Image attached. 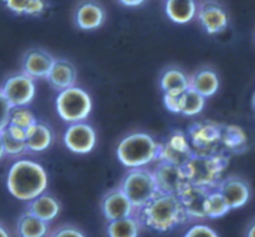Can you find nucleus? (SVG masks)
<instances>
[{"label": "nucleus", "instance_id": "1", "mask_svg": "<svg viewBox=\"0 0 255 237\" xmlns=\"http://www.w3.org/2000/svg\"><path fill=\"white\" fill-rule=\"evenodd\" d=\"M142 227L151 231L169 232L189 221L177 195L158 194L136 214Z\"/></svg>", "mask_w": 255, "mask_h": 237}, {"label": "nucleus", "instance_id": "2", "mask_svg": "<svg viewBox=\"0 0 255 237\" xmlns=\"http://www.w3.org/2000/svg\"><path fill=\"white\" fill-rule=\"evenodd\" d=\"M49 186V176L44 167L31 160H17L6 176L10 194L20 201H31L44 194Z\"/></svg>", "mask_w": 255, "mask_h": 237}, {"label": "nucleus", "instance_id": "3", "mask_svg": "<svg viewBox=\"0 0 255 237\" xmlns=\"http://www.w3.org/2000/svg\"><path fill=\"white\" fill-rule=\"evenodd\" d=\"M229 165V155L223 151L212 154L193 152L183 165L184 174L191 185L214 189L223 177V172Z\"/></svg>", "mask_w": 255, "mask_h": 237}, {"label": "nucleus", "instance_id": "4", "mask_svg": "<svg viewBox=\"0 0 255 237\" xmlns=\"http://www.w3.org/2000/svg\"><path fill=\"white\" fill-rule=\"evenodd\" d=\"M159 144L147 132H132L117 145L119 161L127 169L144 167L158 159Z\"/></svg>", "mask_w": 255, "mask_h": 237}, {"label": "nucleus", "instance_id": "5", "mask_svg": "<svg viewBox=\"0 0 255 237\" xmlns=\"http://www.w3.org/2000/svg\"><path fill=\"white\" fill-rule=\"evenodd\" d=\"M119 187L132 202L136 214L141 207L159 194L153 172L143 167L129 169Z\"/></svg>", "mask_w": 255, "mask_h": 237}, {"label": "nucleus", "instance_id": "6", "mask_svg": "<svg viewBox=\"0 0 255 237\" xmlns=\"http://www.w3.org/2000/svg\"><path fill=\"white\" fill-rule=\"evenodd\" d=\"M57 115L65 122H81L90 116L92 111L91 96L79 86H72L59 91L55 101Z\"/></svg>", "mask_w": 255, "mask_h": 237}, {"label": "nucleus", "instance_id": "7", "mask_svg": "<svg viewBox=\"0 0 255 237\" xmlns=\"http://www.w3.org/2000/svg\"><path fill=\"white\" fill-rule=\"evenodd\" d=\"M222 124L212 120L196 121L189 125L187 137L192 149L197 154H212L218 152L221 147Z\"/></svg>", "mask_w": 255, "mask_h": 237}, {"label": "nucleus", "instance_id": "8", "mask_svg": "<svg viewBox=\"0 0 255 237\" xmlns=\"http://www.w3.org/2000/svg\"><path fill=\"white\" fill-rule=\"evenodd\" d=\"M202 29L209 35L226 31L229 25V14L218 0H201L197 2L196 17Z\"/></svg>", "mask_w": 255, "mask_h": 237}, {"label": "nucleus", "instance_id": "9", "mask_svg": "<svg viewBox=\"0 0 255 237\" xmlns=\"http://www.w3.org/2000/svg\"><path fill=\"white\" fill-rule=\"evenodd\" d=\"M0 90L11 107H21L31 104L36 94V85L27 75L16 74L7 77Z\"/></svg>", "mask_w": 255, "mask_h": 237}, {"label": "nucleus", "instance_id": "10", "mask_svg": "<svg viewBox=\"0 0 255 237\" xmlns=\"http://www.w3.org/2000/svg\"><path fill=\"white\" fill-rule=\"evenodd\" d=\"M189 140L186 132L182 130H174L163 144H159L158 161L168 162V164L183 166L189 157L193 155Z\"/></svg>", "mask_w": 255, "mask_h": 237}, {"label": "nucleus", "instance_id": "11", "mask_svg": "<svg viewBox=\"0 0 255 237\" xmlns=\"http://www.w3.org/2000/svg\"><path fill=\"white\" fill-rule=\"evenodd\" d=\"M154 179L159 194H169L178 196L189 185L184 174L183 166L168 164V162L158 161V165L153 170Z\"/></svg>", "mask_w": 255, "mask_h": 237}, {"label": "nucleus", "instance_id": "12", "mask_svg": "<svg viewBox=\"0 0 255 237\" xmlns=\"http://www.w3.org/2000/svg\"><path fill=\"white\" fill-rule=\"evenodd\" d=\"M96 131L86 122H74L64 134V144L74 154L85 155L91 152L96 146Z\"/></svg>", "mask_w": 255, "mask_h": 237}, {"label": "nucleus", "instance_id": "13", "mask_svg": "<svg viewBox=\"0 0 255 237\" xmlns=\"http://www.w3.org/2000/svg\"><path fill=\"white\" fill-rule=\"evenodd\" d=\"M217 189L223 195L232 210L242 209L252 197V187L249 182L236 175L222 179L217 185Z\"/></svg>", "mask_w": 255, "mask_h": 237}, {"label": "nucleus", "instance_id": "14", "mask_svg": "<svg viewBox=\"0 0 255 237\" xmlns=\"http://www.w3.org/2000/svg\"><path fill=\"white\" fill-rule=\"evenodd\" d=\"M75 25L80 30H96L106 21L105 7L97 0H81L75 7Z\"/></svg>", "mask_w": 255, "mask_h": 237}, {"label": "nucleus", "instance_id": "15", "mask_svg": "<svg viewBox=\"0 0 255 237\" xmlns=\"http://www.w3.org/2000/svg\"><path fill=\"white\" fill-rule=\"evenodd\" d=\"M101 212L109 221L136 215V209L120 187L110 190L101 200Z\"/></svg>", "mask_w": 255, "mask_h": 237}, {"label": "nucleus", "instance_id": "16", "mask_svg": "<svg viewBox=\"0 0 255 237\" xmlns=\"http://www.w3.org/2000/svg\"><path fill=\"white\" fill-rule=\"evenodd\" d=\"M211 189L189 184L181 194L178 199L183 206L188 220H206V201L208 191Z\"/></svg>", "mask_w": 255, "mask_h": 237}, {"label": "nucleus", "instance_id": "17", "mask_svg": "<svg viewBox=\"0 0 255 237\" xmlns=\"http://www.w3.org/2000/svg\"><path fill=\"white\" fill-rule=\"evenodd\" d=\"M55 60L56 59L45 50H29L22 59V74L34 80L46 79Z\"/></svg>", "mask_w": 255, "mask_h": 237}, {"label": "nucleus", "instance_id": "18", "mask_svg": "<svg viewBox=\"0 0 255 237\" xmlns=\"http://www.w3.org/2000/svg\"><path fill=\"white\" fill-rule=\"evenodd\" d=\"M77 79V72L74 64L69 60L56 59L49 75L45 80L49 82L50 86L57 92L75 86Z\"/></svg>", "mask_w": 255, "mask_h": 237}, {"label": "nucleus", "instance_id": "19", "mask_svg": "<svg viewBox=\"0 0 255 237\" xmlns=\"http://www.w3.org/2000/svg\"><path fill=\"white\" fill-rule=\"evenodd\" d=\"M221 147L223 149L222 151L228 155H239L246 152L248 149V136L243 127L238 125L222 124Z\"/></svg>", "mask_w": 255, "mask_h": 237}, {"label": "nucleus", "instance_id": "20", "mask_svg": "<svg viewBox=\"0 0 255 237\" xmlns=\"http://www.w3.org/2000/svg\"><path fill=\"white\" fill-rule=\"evenodd\" d=\"M26 211L36 216L37 219L42 220V221L51 222L59 216L60 211H61V205L56 197L44 192V194L39 195L34 200L29 201Z\"/></svg>", "mask_w": 255, "mask_h": 237}, {"label": "nucleus", "instance_id": "21", "mask_svg": "<svg viewBox=\"0 0 255 237\" xmlns=\"http://www.w3.org/2000/svg\"><path fill=\"white\" fill-rule=\"evenodd\" d=\"M221 86L219 76L214 70L209 67L198 70L189 76V89L194 90L203 97H211L216 94Z\"/></svg>", "mask_w": 255, "mask_h": 237}, {"label": "nucleus", "instance_id": "22", "mask_svg": "<svg viewBox=\"0 0 255 237\" xmlns=\"http://www.w3.org/2000/svg\"><path fill=\"white\" fill-rule=\"evenodd\" d=\"M54 141L51 127L44 122L36 121L26 132V149L31 152H42L49 149Z\"/></svg>", "mask_w": 255, "mask_h": 237}, {"label": "nucleus", "instance_id": "23", "mask_svg": "<svg viewBox=\"0 0 255 237\" xmlns=\"http://www.w3.org/2000/svg\"><path fill=\"white\" fill-rule=\"evenodd\" d=\"M164 11L176 24H188L196 17L197 0H166Z\"/></svg>", "mask_w": 255, "mask_h": 237}, {"label": "nucleus", "instance_id": "24", "mask_svg": "<svg viewBox=\"0 0 255 237\" xmlns=\"http://www.w3.org/2000/svg\"><path fill=\"white\" fill-rule=\"evenodd\" d=\"M16 232L19 237H47L50 226L49 222L42 221L26 211L17 220Z\"/></svg>", "mask_w": 255, "mask_h": 237}, {"label": "nucleus", "instance_id": "25", "mask_svg": "<svg viewBox=\"0 0 255 237\" xmlns=\"http://www.w3.org/2000/svg\"><path fill=\"white\" fill-rule=\"evenodd\" d=\"M159 85L164 94L179 95L189 89V75L178 67H171L162 74Z\"/></svg>", "mask_w": 255, "mask_h": 237}, {"label": "nucleus", "instance_id": "26", "mask_svg": "<svg viewBox=\"0 0 255 237\" xmlns=\"http://www.w3.org/2000/svg\"><path fill=\"white\" fill-rule=\"evenodd\" d=\"M4 6L20 16H40L47 10L46 0H1Z\"/></svg>", "mask_w": 255, "mask_h": 237}, {"label": "nucleus", "instance_id": "27", "mask_svg": "<svg viewBox=\"0 0 255 237\" xmlns=\"http://www.w3.org/2000/svg\"><path fill=\"white\" fill-rule=\"evenodd\" d=\"M141 229L142 226L137 216L132 215L124 219L109 221L106 231L109 237H138Z\"/></svg>", "mask_w": 255, "mask_h": 237}, {"label": "nucleus", "instance_id": "28", "mask_svg": "<svg viewBox=\"0 0 255 237\" xmlns=\"http://www.w3.org/2000/svg\"><path fill=\"white\" fill-rule=\"evenodd\" d=\"M206 106V97L199 95L192 89L179 95V114L184 116H196L201 114Z\"/></svg>", "mask_w": 255, "mask_h": 237}, {"label": "nucleus", "instance_id": "29", "mask_svg": "<svg viewBox=\"0 0 255 237\" xmlns=\"http://www.w3.org/2000/svg\"><path fill=\"white\" fill-rule=\"evenodd\" d=\"M229 211H232L231 206L223 195L219 192V190L217 187L209 190L206 201L207 219H221L226 216Z\"/></svg>", "mask_w": 255, "mask_h": 237}, {"label": "nucleus", "instance_id": "30", "mask_svg": "<svg viewBox=\"0 0 255 237\" xmlns=\"http://www.w3.org/2000/svg\"><path fill=\"white\" fill-rule=\"evenodd\" d=\"M36 121H37L36 117L34 116V114H32L30 110L26 109V106L12 107L11 109L9 125H12V126L15 127H19V129L24 130L25 132H27V130H29Z\"/></svg>", "mask_w": 255, "mask_h": 237}, {"label": "nucleus", "instance_id": "31", "mask_svg": "<svg viewBox=\"0 0 255 237\" xmlns=\"http://www.w3.org/2000/svg\"><path fill=\"white\" fill-rule=\"evenodd\" d=\"M0 134H1L5 155H10V156H17V155H21V154H24L25 151H27L26 142L12 137L11 135L7 132L6 129L2 130Z\"/></svg>", "mask_w": 255, "mask_h": 237}, {"label": "nucleus", "instance_id": "32", "mask_svg": "<svg viewBox=\"0 0 255 237\" xmlns=\"http://www.w3.org/2000/svg\"><path fill=\"white\" fill-rule=\"evenodd\" d=\"M49 237H87L80 227L71 224H65L49 232Z\"/></svg>", "mask_w": 255, "mask_h": 237}, {"label": "nucleus", "instance_id": "33", "mask_svg": "<svg viewBox=\"0 0 255 237\" xmlns=\"http://www.w3.org/2000/svg\"><path fill=\"white\" fill-rule=\"evenodd\" d=\"M183 237H219V235L208 225L196 224L191 229L187 230Z\"/></svg>", "mask_w": 255, "mask_h": 237}, {"label": "nucleus", "instance_id": "34", "mask_svg": "<svg viewBox=\"0 0 255 237\" xmlns=\"http://www.w3.org/2000/svg\"><path fill=\"white\" fill-rule=\"evenodd\" d=\"M11 105L9 104L0 90V132L9 125L10 114H11Z\"/></svg>", "mask_w": 255, "mask_h": 237}, {"label": "nucleus", "instance_id": "35", "mask_svg": "<svg viewBox=\"0 0 255 237\" xmlns=\"http://www.w3.org/2000/svg\"><path fill=\"white\" fill-rule=\"evenodd\" d=\"M179 95H173V94L163 95L164 106L167 107V110L173 112V114H179Z\"/></svg>", "mask_w": 255, "mask_h": 237}, {"label": "nucleus", "instance_id": "36", "mask_svg": "<svg viewBox=\"0 0 255 237\" xmlns=\"http://www.w3.org/2000/svg\"><path fill=\"white\" fill-rule=\"evenodd\" d=\"M117 1L126 7H138L143 5L147 0H117Z\"/></svg>", "mask_w": 255, "mask_h": 237}, {"label": "nucleus", "instance_id": "37", "mask_svg": "<svg viewBox=\"0 0 255 237\" xmlns=\"http://www.w3.org/2000/svg\"><path fill=\"white\" fill-rule=\"evenodd\" d=\"M246 237H255V219L247 227Z\"/></svg>", "mask_w": 255, "mask_h": 237}, {"label": "nucleus", "instance_id": "38", "mask_svg": "<svg viewBox=\"0 0 255 237\" xmlns=\"http://www.w3.org/2000/svg\"><path fill=\"white\" fill-rule=\"evenodd\" d=\"M0 237H11L10 236L9 230H7L6 226H5V225H2L1 222H0Z\"/></svg>", "mask_w": 255, "mask_h": 237}, {"label": "nucleus", "instance_id": "39", "mask_svg": "<svg viewBox=\"0 0 255 237\" xmlns=\"http://www.w3.org/2000/svg\"><path fill=\"white\" fill-rule=\"evenodd\" d=\"M5 155V150H4V145H2V139H1V134H0V160L4 157Z\"/></svg>", "mask_w": 255, "mask_h": 237}, {"label": "nucleus", "instance_id": "40", "mask_svg": "<svg viewBox=\"0 0 255 237\" xmlns=\"http://www.w3.org/2000/svg\"><path fill=\"white\" fill-rule=\"evenodd\" d=\"M253 107H254V110H255V94H254V96H253Z\"/></svg>", "mask_w": 255, "mask_h": 237}]
</instances>
